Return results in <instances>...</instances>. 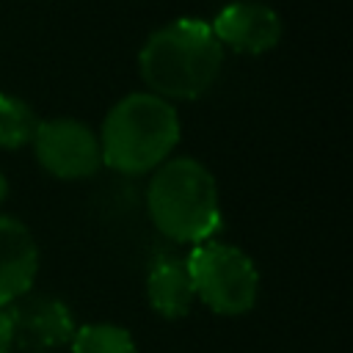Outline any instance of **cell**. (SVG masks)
Listing matches in <instances>:
<instances>
[{
    "label": "cell",
    "instance_id": "6da1fadb",
    "mask_svg": "<svg viewBox=\"0 0 353 353\" xmlns=\"http://www.w3.org/2000/svg\"><path fill=\"white\" fill-rule=\"evenodd\" d=\"M223 47L210 22L182 17L157 28L138 52L146 88L163 99H199L218 80Z\"/></svg>",
    "mask_w": 353,
    "mask_h": 353
},
{
    "label": "cell",
    "instance_id": "7a4b0ae2",
    "mask_svg": "<svg viewBox=\"0 0 353 353\" xmlns=\"http://www.w3.org/2000/svg\"><path fill=\"white\" fill-rule=\"evenodd\" d=\"M146 212L168 240L199 245L221 229V196L210 168L193 157H168L146 185Z\"/></svg>",
    "mask_w": 353,
    "mask_h": 353
},
{
    "label": "cell",
    "instance_id": "3957f363",
    "mask_svg": "<svg viewBox=\"0 0 353 353\" xmlns=\"http://www.w3.org/2000/svg\"><path fill=\"white\" fill-rule=\"evenodd\" d=\"M179 132V116L168 99L152 91L127 94L102 121V163L130 176L154 171L171 157Z\"/></svg>",
    "mask_w": 353,
    "mask_h": 353
},
{
    "label": "cell",
    "instance_id": "277c9868",
    "mask_svg": "<svg viewBox=\"0 0 353 353\" xmlns=\"http://www.w3.org/2000/svg\"><path fill=\"white\" fill-rule=\"evenodd\" d=\"M196 298L215 314L237 317L254 309L259 295V270L251 256L221 240H204L185 256Z\"/></svg>",
    "mask_w": 353,
    "mask_h": 353
},
{
    "label": "cell",
    "instance_id": "5b68a950",
    "mask_svg": "<svg viewBox=\"0 0 353 353\" xmlns=\"http://www.w3.org/2000/svg\"><path fill=\"white\" fill-rule=\"evenodd\" d=\"M30 143L39 165L58 179H85L102 165L99 135L77 119L39 121Z\"/></svg>",
    "mask_w": 353,
    "mask_h": 353
},
{
    "label": "cell",
    "instance_id": "8992f818",
    "mask_svg": "<svg viewBox=\"0 0 353 353\" xmlns=\"http://www.w3.org/2000/svg\"><path fill=\"white\" fill-rule=\"evenodd\" d=\"M11 325V350L22 353H44L72 342L74 317L72 309L55 295L25 292L3 306Z\"/></svg>",
    "mask_w": 353,
    "mask_h": 353
},
{
    "label": "cell",
    "instance_id": "52a82bcc",
    "mask_svg": "<svg viewBox=\"0 0 353 353\" xmlns=\"http://www.w3.org/2000/svg\"><path fill=\"white\" fill-rule=\"evenodd\" d=\"M221 47H229L243 55H262L281 41L284 25L276 8L259 0H234L226 3L210 22Z\"/></svg>",
    "mask_w": 353,
    "mask_h": 353
},
{
    "label": "cell",
    "instance_id": "ba28073f",
    "mask_svg": "<svg viewBox=\"0 0 353 353\" xmlns=\"http://www.w3.org/2000/svg\"><path fill=\"white\" fill-rule=\"evenodd\" d=\"M36 273L39 245L30 229L11 215H0V306L30 292Z\"/></svg>",
    "mask_w": 353,
    "mask_h": 353
},
{
    "label": "cell",
    "instance_id": "9c48e42d",
    "mask_svg": "<svg viewBox=\"0 0 353 353\" xmlns=\"http://www.w3.org/2000/svg\"><path fill=\"white\" fill-rule=\"evenodd\" d=\"M146 301L165 320L188 317L196 301L188 262L176 256H160L146 276Z\"/></svg>",
    "mask_w": 353,
    "mask_h": 353
},
{
    "label": "cell",
    "instance_id": "30bf717a",
    "mask_svg": "<svg viewBox=\"0 0 353 353\" xmlns=\"http://www.w3.org/2000/svg\"><path fill=\"white\" fill-rule=\"evenodd\" d=\"M39 119L33 108L25 99L0 91V149H19L30 143Z\"/></svg>",
    "mask_w": 353,
    "mask_h": 353
},
{
    "label": "cell",
    "instance_id": "8fae6325",
    "mask_svg": "<svg viewBox=\"0 0 353 353\" xmlns=\"http://www.w3.org/2000/svg\"><path fill=\"white\" fill-rule=\"evenodd\" d=\"M69 345L72 353H138L132 334L110 323H88L74 328Z\"/></svg>",
    "mask_w": 353,
    "mask_h": 353
},
{
    "label": "cell",
    "instance_id": "7c38bea8",
    "mask_svg": "<svg viewBox=\"0 0 353 353\" xmlns=\"http://www.w3.org/2000/svg\"><path fill=\"white\" fill-rule=\"evenodd\" d=\"M0 353H11V325L3 306H0Z\"/></svg>",
    "mask_w": 353,
    "mask_h": 353
},
{
    "label": "cell",
    "instance_id": "4fadbf2b",
    "mask_svg": "<svg viewBox=\"0 0 353 353\" xmlns=\"http://www.w3.org/2000/svg\"><path fill=\"white\" fill-rule=\"evenodd\" d=\"M6 196H8V179L0 174V204L6 201Z\"/></svg>",
    "mask_w": 353,
    "mask_h": 353
}]
</instances>
